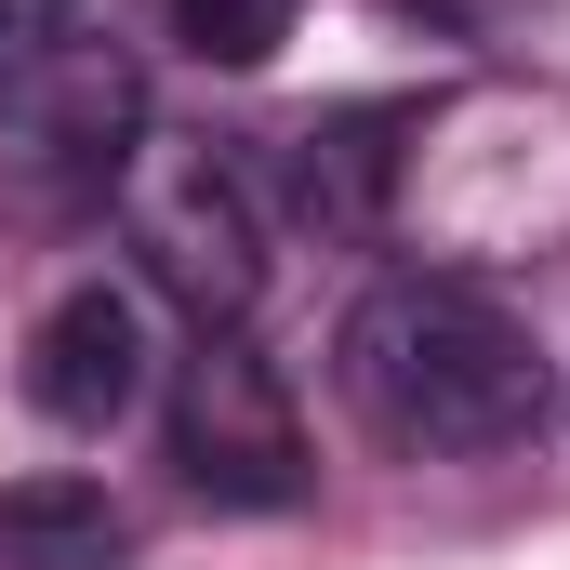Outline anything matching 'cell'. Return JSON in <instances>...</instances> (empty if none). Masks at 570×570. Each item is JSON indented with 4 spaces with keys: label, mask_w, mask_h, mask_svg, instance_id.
I'll return each instance as SVG.
<instances>
[{
    "label": "cell",
    "mask_w": 570,
    "mask_h": 570,
    "mask_svg": "<svg viewBox=\"0 0 570 570\" xmlns=\"http://www.w3.org/2000/svg\"><path fill=\"white\" fill-rule=\"evenodd\" d=\"M332 372H345V412L412 464H478L544 425V345L478 279H425V266L345 305Z\"/></svg>",
    "instance_id": "obj_1"
},
{
    "label": "cell",
    "mask_w": 570,
    "mask_h": 570,
    "mask_svg": "<svg viewBox=\"0 0 570 570\" xmlns=\"http://www.w3.org/2000/svg\"><path fill=\"white\" fill-rule=\"evenodd\" d=\"M107 213H120V239L146 253V279L173 292L199 332H239L253 318V292H266V213H253L239 159L213 134H159L146 120L134 159H120V186H107Z\"/></svg>",
    "instance_id": "obj_2"
},
{
    "label": "cell",
    "mask_w": 570,
    "mask_h": 570,
    "mask_svg": "<svg viewBox=\"0 0 570 570\" xmlns=\"http://www.w3.org/2000/svg\"><path fill=\"white\" fill-rule=\"evenodd\" d=\"M134 134H146V67L107 27H80L67 53H40L0 94V199L13 213H80V199L120 186Z\"/></svg>",
    "instance_id": "obj_3"
},
{
    "label": "cell",
    "mask_w": 570,
    "mask_h": 570,
    "mask_svg": "<svg viewBox=\"0 0 570 570\" xmlns=\"http://www.w3.org/2000/svg\"><path fill=\"white\" fill-rule=\"evenodd\" d=\"M173 464H186L199 504H239V518L305 504V478H318L305 464V412H292V385L266 372L253 332H199L173 358Z\"/></svg>",
    "instance_id": "obj_4"
},
{
    "label": "cell",
    "mask_w": 570,
    "mask_h": 570,
    "mask_svg": "<svg viewBox=\"0 0 570 570\" xmlns=\"http://www.w3.org/2000/svg\"><path fill=\"white\" fill-rule=\"evenodd\" d=\"M134 399H146V305L120 279L53 292L40 332H27V412L67 425V438H107Z\"/></svg>",
    "instance_id": "obj_5"
},
{
    "label": "cell",
    "mask_w": 570,
    "mask_h": 570,
    "mask_svg": "<svg viewBox=\"0 0 570 570\" xmlns=\"http://www.w3.org/2000/svg\"><path fill=\"white\" fill-rule=\"evenodd\" d=\"M412 107H305L279 134V213L318 239H372L399 213V173H412Z\"/></svg>",
    "instance_id": "obj_6"
},
{
    "label": "cell",
    "mask_w": 570,
    "mask_h": 570,
    "mask_svg": "<svg viewBox=\"0 0 570 570\" xmlns=\"http://www.w3.org/2000/svg\"><path fill=\"white\" fill-rule=\"evenodd\" d=\"M120 558H134V518L94 478H13L0 491V570H120Z\"/></svg>",
    "instance_id": "obj_7"
},
{
    "label": "cell",
    "mask_w": 570,
    "mask_h": 570,
    "mask_svg": "<svg viewBox=\"0 0 570 570\" xmlns=\"http://www.w3.org/2000/svg\"><path fill=\"white\" fill-rule=\"evenodd\" d=\"M292 13H305V0H173V40H186L199 67H266L292 40Z\"/></svg>",
    "instance_id": "obj_8"
},
{
    "label": "cell",
    "mask_w": 570,
    "mask_h": 570,
    "mask_svg": "<svg viewBox=\"0 0 570 570\" xmlns=\"http://www.w3.org/2000/svg\"><path fill=\"white\" fill-rule=\"evenodd\" d=\"M80 40V0H0V94L40 67V53H67Z\"/></svg>",
    "instance_id": "obj_9"
}]
</instances>
